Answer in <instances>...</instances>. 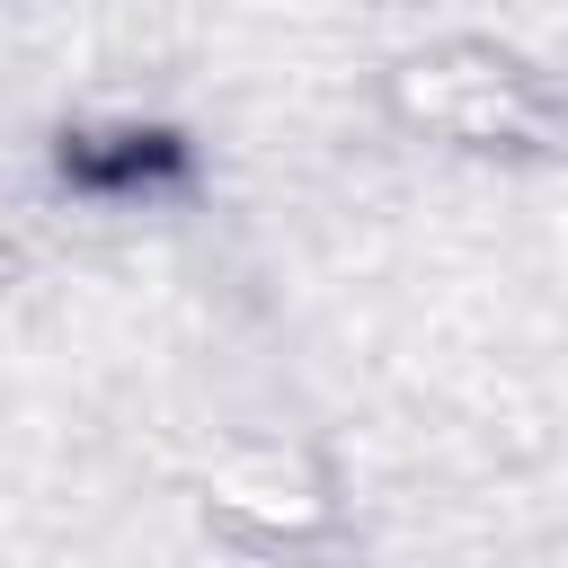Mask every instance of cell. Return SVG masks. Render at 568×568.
Masks as SVG:
<instances>
[{"label":"cell","instance_id":"cell-1","mask_svg":"<svg viewBox=\"0 0 568 568\" xmlns=\"http://www.w3.org/2000/svg\"><path fill=\"white\" fill-rule=\"evenodd\" d=\"M399 106L417 124L453 133V142H568V124L550 115L541 80L515 71L506 53H479V44L399 62Z\"/></svg>","mask_w":568,"mask_h":568},{"label":"cell","instance_id":"cell-2","mask_svg":"<svg viewBox=\"0 0 568 568\" xmlns=\"http://www.w3.org/2000/svg\"><path fill=\"white\" fill-rule=\"evenodd\" d=\"M204 497L222 524L257 532V541H311L328 515H337V488L320 470L311 444H284V435H257V444H231L204 462Z\"/></svg>","mask_w":568,"mask_h":568}]
</instances>
